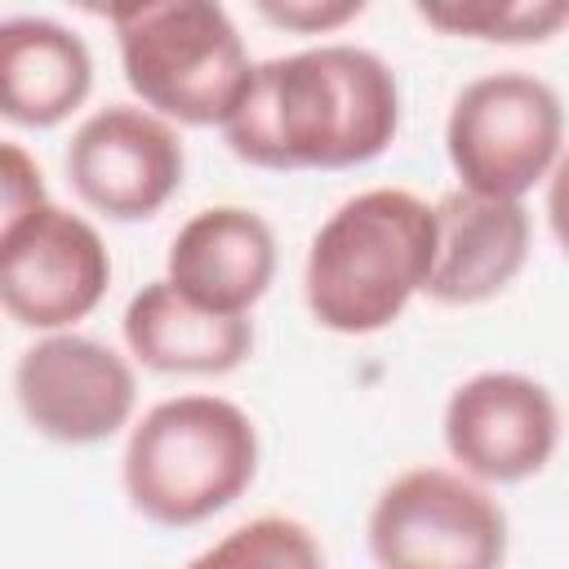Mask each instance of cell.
I'll list each match as a JSON object with an SVG mask.
<instances>
[{"label":"cell","instance_id":"obj_1","mask_svg":"<svg viewBox=\"0 0 569 569\" xmlns=\"http://www.w3.org/2000/svg\"><path fill=\"white\" fill-rule=\"evenodd\" d=\"M400 133V84L360 44H311L253 67L222 138L236 160L271 173L356 169Z\"/></svg>","mask_w":569,"mask_h":569},{"label":"cell","instance_id":"obj_2","mask_svg":"<svg viewBox=\"0 0 569 569\" xmlns=\"http://www.w3.org/2000/svg\"><path fill=\"white\" fill-rule=\"evenodd\" d=\"M436 262V204L405 187L347 196L311 236L302 298L320 329L365 338L405 316Z\"/></svg>","mask_w":569,"mask_h":569},{"label":"cell","instance_id":"obj_3","mask_svg":"<svg viewBox=\"0 0 569 569\" xmlns=\"http://www.w3.org/2000/svg\"><path fill=\"white\" fill-rule=\"evenodd\" d=\"M253 418L213 391H187L151 405L120 458L129 507L160 529H191L227 511L258 476Z\"/></svg>","mask_w":569,"mask_h":569},{"label":"cell","instance_id":"obj_4","mask_svg":"<svg viewBox=\"0 0 569 569\" xmlns=\"http://www.w3.org/2000/svg\"><path fill=\"white\" fill-rule=\"evenodd\" d=\"M107 22L120 44V71L133 98L169 124H227L253 80L240 27L209 0L111 4Z\"/></svg>","mask_w":569,"mask_h":569},{"label":"cell","instance_id":"obj_5","mask_svg":"<svg viewBox=\"0 0 569 569\" xmlns=\"http://www.w3.org/2000/svg\"><path fill=\"white\" fill-rule=\"evenodd\" d=\"M565 151L560 93L533 71H489L458 89L445 120V156L462 191L525 200Z\"/></svg>","mask_w":569,"mask_h":569},{"label":"cell","instance_id":"obj_6","mask_svg":"<svg viewBox=\"0 0 569 569\" xmlns=\"http://www.w3.org/2000/svg\"><path fill=\"white\" fill-rule=\"evenodd\" d=\"M365 542L378 569H502L507 511L449 467H409L369 507Z\"/></svg>","mask_w":569,"mask_h":569},{"label":"cell","instance_id":"obj_7","mask_svg":"<svg viewBox=\"0 0 569 569\" xmlns=\"http://www.w3.org/2000/svg\"><path fill=\"white\" fill-rule=\"evenodd\" d=\"M111 284V253L98 227L53 200L0 227V307L36 333H67L98 311Z\"/></svg>","mask_w":569,"mask_h":569},{"label":"cell","instance_id":"obj_8","mask_svg":"<svg viewBox=\"0 0 569 569\" xmlns=\"http://www.w3.org/2000/svg\"><path fill=\"white\" fill-rule=\"evenodd\" d=\"M62 164L84 209L111 222H142L178 196L187 151L178 129L142 102H107L80 120Z\"/></svg>","mask_w":569,"mask_h":569},{"label":"cell","instance_id":"obj_9","mask_svg":"<svg viewBox=\"0 0 569 569\" xmlns=\"http://www.w3.org/2000/svg\"><path fill=\"white\" fill-rule=\"evenodd\" d=\"M13 400L27 427L53 445H102L138 405L133 365L89 333H44L13 365Z\"/></svg>","mask_w":569,"mask_h":569},{"label":"cell","instance_id":"obj_10","mask_svg":"<svg viewBox=\"0 0 569 569\" xmlns=\"http://www.w3.org/2000/svg\"><path fill=\"white\" fill-rule=\"evenodd\" d=\"M440 436L462 476L480 485H520L551 462L560 409L538 378L485 369L449 391Z\"/></svg>","mask_w":569,"mask_h":569},{"label":"cell","instance_id":"obj_11","mask_svg":"<svg viewBox=\"0 0 569 569\" xmlns=\"http://www.w3.org/2000/svg\"><path fill=\"white\" fill-rule=\"evenodd\" d=\"M164 280L213 316H249L276 280V231L244 204H209L169 240Z\"/></svg>","mask_w":569,"mask_h":569},{"label":"cell","instance_id":"obj_12","mask_svg":"<svg viewBox=\"0 0 569 569\" xmlns=\"http://www.w3.org/2000/svg\"><path fill=\"white\" fill-rule=\"evenodd\" d=\"M529 240L525 200H493L462 187L445 191L436 200V262L422 293L440 307L489 302L525 271Z\"/></svg>","mask_w":569,"mask_h":569},{"label":"cell","instance_id":"obj_13","mask_svg":"<svg viewBox=\"0 0 569 569\" xmlns=\"http://www.w3.org/2000/svg\"><path fill=\"white\" fill-rule=\"evenodd\" d=\"M129 356L151 373H191L218 378L249 360L253 320L249 316H213L187 302L164 276L142 284L120 320Z\"/></svg>","mask_w":569,"mask_h":569},{"label":"cell","instance_id":"obj_14","mask_svg":"<svg viewBox=\"0 0 569 569\" xmlns=\"http://www.w3.org/2000/svg\"><path fill=\"white\" fill-rule=\"evenodd\" d=\"M93 89L89 44L53 18L0 22V116L22 129H53Z\"/></svg>","mask_w":569,"mask_h":569},{"label":"cell","instance_id":"obj_15","mask_svg":"<svg viewBox=\"0 0 569 569\" xmlns=\"http://www.w3.org/2000/svg\"><path fill=\"white\" fill-rule=\"evenodd\" d=\"M418 18L458 40L542 44L569 27V0H445L418 4Z\"/></svg>","mask_w":569,"mask_h":569},{"label":"cell","instance_id":"obj_16","mask_svg":"<svg viewBox=\"0 0 569 569\" xmlns=\"http://www.w3.org/2000/svg\"><path fill=\"white\" fill-rule=\"evenodd\" d=\"M187 569H329L320 538L293 516H253L209 542Z\"/></svg>","mask_w":569,"mask_h":569},{"label":"cell","instance_id":"obj_17","mask_svg":"<svg viewBox=\"0 0 569 569\" xmlns=\"http://www.w3.org/2000/svg\"><path fill=\"white\" fill-rule=\"evenodd\" d=\"M271 27L298 31V36H329L365 13L360 0H258L253 4Z\"/></svg>","mask_w":569,"mask_h":569},{"label":"cell","instance_id":"obj_18","mask_svg":"<svg viewBox=\"0 0 569 569\" xmlns=\"http://www.w3.org/2000/svg\"><path fill=\"white\" fill-rule=\"evenodd\" d=\"M44 200L49 196H44V182H40V164L18 142H4V151H0V227L22 222Z\"/></svg>","mask_w":569,"mask_h":569},{"label":"cell","instance_id":"obj_19","mask_svg":"<svg viewBox=\"0 0 569 569\" xmlns=\"http://www.w3.org/2000/svg\"><path fill=\"white\" fill-rule=\"evenodd\" d=\"M542 187H547V227H551L560 253L569 258V142H565V151H560V160Z\"/></svg>","mask_w":569,"mask_h":569}]
</instances>
